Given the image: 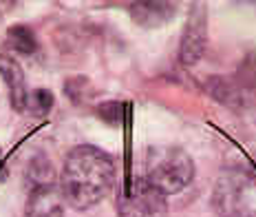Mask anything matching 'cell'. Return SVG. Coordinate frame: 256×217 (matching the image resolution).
Returning <instances> with one entry per match:
<instances>
[{
  "label": "cell",
  "mask_w": 256,
  "mask_h": 217,
  "mask_svg": "<svg viewBox=\"0 0 256 217\" xmlns=\"http://www.w3.org/2000/svg\"><path fill=\"white\" fill-rule=\"evenodd\" d=\"M130 18L142 27H159V25L172 20L177 14V3H159V0H140L128 5Z\"/></svg>",
  "instance_id": "ba28073f"
},
{
  "label": "cell",
  "mask_w": 256,
  "mask_h": 217,
  "mask_svg": "<svg viewBox=\"0 0 256 217\" xmlns=\"http://www.w3.org/2000/svg\"><path fill=\"white\" fill-rule=\"evenodd\" d=\"M117 215L120 217H166L168 202L166 195L159 193L144 175H135L117 197Z\"/></svg>",
  "instance_id": "5b68a950"
},
{
  "label": "cell",
  "mask_w": 256,
  "mask_h": 217,
  "mask_svg": "<svg viewBox=\"0 0 256 217\" xmlns=\"http://www.w3.org/2000/svg\"><path fill=\"white\" fill-rule=\"evenodd\" d=\"M0 76H2L4 84L9 91V102L12 109L22 113L29 102V91H26V80H24V71L12 56L0 54Z\"/></svg>",
  "instance_id": "52a82bcc"
},
{
  "label": "cell",
  "mask_w": 256,
  "mask_h": 217,
  "mask_svg": "<svg viewBox=\"0 0 256 217\" xmlns=\"http://www.w3.org/2000/svg\"><path fill=\"white\" fill-rule=\"evenodd\" d=\"M117 184V166L110 153L93 144H80L64 157L60 188L73 210H88L104 202Z\"/></svg>",
  "instance_id": "6da1fadb"
},
{
  "label": "cell",
  "mask_w": 256,
  "mask_h": 217,
  "mask_svg": "<svg viewBox=\"0 0 256 217\" xmlns=\"http://www.w3.org/2000/svg\"><path fill=\"white\" fill-rule=\"evenodd\" d=\"M95 115L100 120H104L106 124L120 126L124 122V104L117 102V100H108V102H102L95 107Z\"/></svg>",
  "instance_id": "8fae6325"
},
{
  "label": "cell",
  "mask_w": 256,
  "mask_h": 217,
  "mask_svg": "<svg viewBox=\"0 0 256 217\" xmlns=\"http://www.w3.org/2000/svg\"><path fill=\"white\" fill-rule=\"evenodd\" d=\"M206 47H208V9L204 3H192L179 42L181 65L186 67L196 65L204 58Z\"/></svg>",
  "instance_id": "8992f818"
},
{
  "label": "cell",
  "mask_w": 256,
  "mask_h": 217,
  "mask_svg": "<svg viewBox=\"0 0 256 217\" xmlns=\"http://www.w3.org/2000/svg\"><path fill=\"white\" fill-rule=\"evenodd\" d=\"M256 182L243 173H226L216 182L212 204L221 217H254L256 215Z\"/></svg>",
  "instance_id": "277c9868"
},
{
  "label": "cell",
  "mask_w": 256,
  "mask_h": 217,
  "mask_svg": "<svg viewBox=\"0 0 256 217\" xmlns=\"http://www.w3.org/2000/svg\"><path fill=\"white\" fill-rule=\"evenodd\" d=\"M26 204L24 217H64V195L60 179L53 173L44 155H36L26 171Z\"/></svg>",
  "instance_id": "7a4b0ae2"
},
{
  "label": "cell",
  "mask_w": 256,
  "mask_h": 217,
  "mask_svg": "<svg viewBox=\"0 0 256 217\" xmlns=\"http://www.w3.org/2000/svg\"><path fill=\"white\" fill-rule=\"evenodd\" d=\"M7 45L20 56H34L38 51V36L26 25H14L7 29Z\"/></svg>",
  "instance_id": "9c48e42d"
},
{
  "label": "cell",
  "mask_w": 256,
  "mask_h": 217,
  "mask_svg": "<svg viewBox=\"0 0 256 217\" xmlns=\"http://www.w3.org/2000/svg\"><path fill=\"white\" fill-rule=\"evenodd\" d=\"M2 179H7V164H4L2 153H0V182H2Z\"/></svg>",
  "instance_id": "7c38bea8"
},
{
  "label": "cell",
  "mask_w": 256,
  "mask_h": 217,
  "mask_svg": "<svg viewBox=\"0 0 256 217\" xmlns=\"http://www.w3.org/2000/svg\"><path fill=\"white\" fill-rule=\"evenodd\" d=\"M144 166H146L144 177L166 197L188 188L192 177H194V162L179 146L152 149L144 160Z\"/></svg>",
  "instance_id": "3957f363"
},
{
  "label": "cell",
  "mask_w": 256,
  "mask_h": 217,
  "mask_svg": "<svg viewBox=\"0 0 256 217\" xmlns=\"http://www.w3.org/2000/svg\"><path fill=\"white\" fill-rule=\"evenodd\" d=\"M53 93L49 89H36V91L29 93V102H26V109L31 111L34 115H46L53 109Z\"/></svg>",
  "instance_id": "30bf717a"
}]
</instances>
